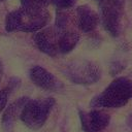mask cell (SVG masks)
<instances>
[{"instance_id": "6da1fadb", "label": "cell", "mask_w": 132, "mask_h": 132, "mask_svg": "<svg viewBox=\"0 0 132 132\" xmlns=\"http://www.w3.org/2000/svg\"><path fill=\"white\" fill-rule=\"evenodd\" d=\"M51 20L46 8H24L9 12L5 19V29L8 32H38Z\"/></svg>"}, {"instance_id": "7a4b0ae2", "label": "cell", "mask_w": 132, "mask_h": 132, "mask_svg": "<svg viewBox=\"0 0 132 132\" xmlns=\"http://www.w3.org/2000/svg\"><path fill=\"white\" fill-rule=\"evenodd\" d=\"M132 98V81L126 77L113 79L105 90L92 100L95 107L120 108Z\"/></svg>"}, {"instance_id": "3957f363", "label": "cell", "mask_w": 132, "mask_h": 132, "mask_svg": "<svg viewBox=\"0 0 132 132\" xmlns=\"http://www.w3.org/2000/svg\"><path fill=\"white\" fill-rule=\"evenodd\" d=\"M104 29L113 37L120 35L122 30V19L125 8V0H96Z\"/></svg>"}, {"instance_id": "277c9868", "label": "cell", "mask_w": 132, "mask_h": 132, "mask_svg": "<svg viewBox=\"0 0 132 132\" xmlns=\"http://www.w3.org/2000/svg\"><path fill=\"white\" fill-rule=\"evenodd\" d=\"M67 75L73 84L92 85L100 78L101 71L94 62L78 59L70 62L67 67Z\"/></svg>"}, {"instance_id": "5b68a950", "label": "cell", "mask_w": 132, "mask_h": 132, "mask_svg": "<svg viewBox=\"0 0 132 132\" xmlns=\"http://www.w3.org/2000/svg\"><path fill=\"white\" fill-rule=\"evenodd\" d=\"M34 41L38 48L50 56H56L59 53L60 30L57 27H51L38 31L34 35Z\"/></svg>"}, {"instance_id": "8992f818", "label": "cell", "mask_w": 132, "mask_h": 132, "mask_svg": "<svg viewBox=\"0 0 132 132\" xmlns=\"http://www.w3.org/2000/svg\"><path fill=\"white\" fill-rule=\"evenodd\" d=\"M79 119L81 129L85 132H101L108 126L110 121L108 113L98 109H94L89 112L80 110Z\"/></svg>"}, {"instance_id": "52a82bcc", "label": "cell", "mask_w": 132, "mask_h": 132, "mask_svg": "<svg viewBox=\"0 0 132 132\" xmlns=\"http://www.w3.org/2000/svg\"><path fill=\"white\" fill-rule=\"evenodd\" d=\"M76 24L80 31L91 32L99 23V15L88 5H81L76 8Z\"/></svg>"}, {"instance_id": "ba28073f", "label": "cell", "mask_w": 132, "mask_h": 132, "mask_svg": "<svg viewBox=\"0 0 132 132\" xmlns=\"http://www.w3.org/2000/svg\"><path fill=\"white\" fill-rule=\"evenodd\" d=\"M60 38H59V53L67 54L71 52L77 44L79 40V34L70 28L59 29Z\"/></svg>"}, {"instance_id": "9c48e42d", "label": "cell", "mask_w": 132, "mask_h": 132, "mask_svg": "<svg viewBox=\"0 0 132 132\" xmlns=\"http://www.w3.org/2000/svg\"><path fill=\"white\" fill-rule=\"evenodd\" d=\"M32 74H33L35 81L44 88L52 89V88H55L59 85V82L56 80V78L51 73L46 72L44 69H42L40 67H36L33 70Z\"/></svg>"}, {"instance_id": "30bf717a", "label": "cell", "mask_w": 132, "mask_h": 132, "mask_svg": "<svg viewBox=\"0 0 132 132\" xmlns=\"http://www.w3.org/2000/svg\"><path fill=\"white\" fill-rule=\"evenodd\" d=\"M53 0H21L22 7L24 8H45Z\"/></svg>"}, {"instance_id": "8fae6325", "label": "cell", "mask_w": 132, "mask_h": 132, "mask_svg": "<svg viewBox=\"0 0 132 132\" xmlns=\"http://www.w3.org/2000/svg\"><path fill=\"white\" fill-rule=\"evenodd\" d=\"M53 2L59 10H67L75 4L76 0H53Z\"/></svg>"}, {"instance_id": "7c38bea8", "label": "cell", "mask_w": 132, "mask_h": 132, "mask_svg": "<svg viewBox=\"0 0 132 132\" xmlns=\"http://www.w3.org/2000/svg\"><path fill=\"white\" fill-rule=\"evenodd\" d=\"M127 122H128V125L132 128V113L129 116V118H128V121H127Z\"/></svg>"}, {"instance_id": "4fadbf2b", "label": "cell", "mask_w": 132, "mask_h": 132, "mask_svg": "<svg viewBox=\"0 0 132 132\" xmlns=\"http://www.w3.org/2000/svg\"><path fill=\"white\" fill-rule=\"evenodd\" d=\"M0 1H5V0H0Z\"/></svg>"}]
</instances>
